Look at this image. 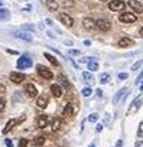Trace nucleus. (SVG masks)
Returning a JSON list of instances; mask_svg holds the SVG:
<instances>
[{
	"mask_svg": "<svg viewBox=\"0 0 143 147\" xmlns=\"http://www.w3.org/2000/svg\"><path fill=\"white\" fill-rule=\"evenodd\" d=\"M100 2H103V3H106V2H108V0H100Z\"/></svg>",
	"mask_w": 143,
	"mask_h": 147,
	"instance_id": "obj_48",
	"label": "nucleus"
},
{
	"mask_svg": "<svg viewBox=\"0 0 143 147\" xmlns=\"http://www.w3.org/2000/svg\"><path fill=\"white\" fill-rule=\"evenodd\" d=\"M91 94H93L91 88H88V87H87V88H84V90H83V95H84V97H90Z\"/></svg>",
	"mask_w": 143,
	"mask_h": 147,
	"instance_id": "obj_30",
	"label": "nucleus"
},
{
	"mask_svg": "<svg viewBox=\"0 0 143 147\" xmlns=\"http://www.w3.org/2000/svg\"><path fill=\"white\" fill-rule=\"evenodd\" d=\"M45 58H46V59H48V61H49L52 65H55V66H58V65H59V62L56 61V58H54L51 53H48V52H46V53H45Z\"/></svg>",
	"mask_w": 143,
	"mask_h": 147,
	"instance_id": "obj_23",
	"label": "nucleus"
},
{
	"mask_svg": "<svg viewBox=\"0 0 143 147\" xmlns=\"http://www.w3.org/2000/svg\"><path fill=\"white\" fill-rule=\"evenodd\" d=\"M142 80H143V71H142V72H140V75H139V77H137V80H136V84H137V82H140V81H142Z\"/></svg>",
	"mask_w": 143,
	"mask_h": 147,
	"instance_id": "obj_37",
	"label": "nucleus"
},
{
	"mask_svg": "<svg viewBox=\"0 0 143 147\" xmlns=\"http://www.w3.org/2000/svg\"><path fill=\"white\" fill-rule=\"evenodd\" d=\"M64 6H66V7H69V6H74V3H73V0H66V2L64 3Z\"/></svg>",
	"mask_w": 143,
	"mask_h": 147,
	"instance_id": "obj_36",
	"label": "nucleus"
},
{
	"mask_svg": "<svg viewBox=\"0 0 143 147\" xmlns=\"http://www.w3.org/2000/svg\"><path fill=\"white\" fill-rule=\"evenodd\" d=\"M98 118H100V117H98L97 113H91V114L88 115V121H90V123H96V121H98Z\"/></svg>",
	"mask_w": 143,
	"mask_h": 147,
	"instance_id": "obj_26",
	"label": "nucleus"
},
{
	"mask_svg": "<svg viewBox=\"0 0 143 147\" xmlns=\"http://www.w3.org/2000/svg\"><path fill=\"white\" fill-rule=\"evenodd\" d=\"M5 143H6V146H7V147H13V143H12V140H10V138H6V140H5Z\"/></svg>",
	"mask_w": 143,
	"mask_h": 147,
	"instance_id": "obj_34",
	"label": "nucleus"
},
{
	"mask_svg": "<svg viewBox=\"0 0 143 147\" xmlns=\"http://www.w3.org/2000/svg\"><path fill=\"white\" fill-rule=\"evenodd\" d=\"M119 20L121 23H133V22L137 20V16L134 13H121L119 16Z\"/></svg>",
	"mask_w": 143,
	"mask_h": 147,
	"instance_id": "obj_4",
	"label": "nucleus"
},
{
	"mask_svg": "<svg viewBox=\"0 0 143 147\" xmlns=\"http://www.w3.org/2000/svg\"><path fill=\"white\" fill-rule=\"evenodd\" d=\"M127 77H129L127 74H119V78H120V80H126Z\"/></svg>",
	"mask_w": 143,
	"mask_h": 147,
	"instance_id": "obj_38",
	"label": "nucleus"
},
{
	"mask_svg": "<svg viewBox=\"0 0 143 147\" xmlns=\"http://www.w3.org/2000/svg\"><path fill=\"white\" fill-rule=\"evenodd\" d=\"M13 36L18 38V39H23V40H26V42H32V36H30L29 33H26V32L18 30V32H13Z\"/></svg>",
	"mask_w": 143,
	"mask_h": 147,
	"instance_id": "obj_12",
	"label": "nucleus"
},
{
	"mask_svg": "<svg viewBox=\"0 0 143 147\" xmlns=\"http://www.w3.org/2000/svg\"><path fill=\"white\" fill-rule=\"evenodd\" d=\"M48 102H49V97H48V94H42V95H39L38 100H36V105H38L39 108H46Z\"/></svg>",
	"mask_w": 143,
	"mask_h": 147,
	"instance_id": "obj_10",
	"label": "nucleus"
},
{
	"mask_svg": "<svg viewBox=\"0 0 143 147\" xmlns=\"http://www.w3.org/2000/svg\"><path fill=\"white\" fill-rule=\"evenodd\" d=\"M25 92L28 94L29 98H35L38 95V90H36V87L33 84H26L25 85Z\"/></svg>",
	"mask_w": 143,
	"mask_h": 147,
	"instance_id": "obj_9",
	"label": "nucleus"
},
{
	"mask_svg": "<svg viewBox=\"0 0 143 147\" xmlns=\"http://www.w3.org/2000/svg\"><path fill=\"white\" fill-rule=\"evenodd\" d=\"M87 65H88V69H90V71H97V69H98V62H97L94 58H88Z\"/></svg>",
	"mask_w": 143,
	"mask_h": 147,
	"instance_id": "obj_20",
	"label": "nucleus"
},
{
	"mask_svg": "<svg viewBox=\"0 0 143 147\" xmlns=\"http://www.w3.org/2000/svg\"><path fill=\"white\" fill-rule=\"evenodd\" d=\"M23 29H29V30H33V26H29V25H26V26H23Z\"/></svg>",
	"mask_w": 143,
	"mask_h": 147,
	"instance_id": "obj_42",
	"label": "nucleus"
},
{
	"mask_svg": "<svg viewBox=\"0 0 143 147\" xmlns=\"http://www.w3.org/2000/svg\"><path fill=\"white\" fill-rule=\"evenodd\" d=\"M61 125H62V121H61L59 118H55V120L52 121V130H54V131H58V130L61 128Z\"/></svg>",
	"mask_w": 143,
	"mask_h": 147,
	"instance_id": "obj_22",
	"label": "nucleus"
},
{
	"mask_svg": "<svg viewBox=\"0 0 143 147\" xmlns=\"http://www.w3.org/2000/svg\"><path fill=\"white\" fill-rule=\"evenodd\" d=\"M127 5L131 7V10H133L134 13H142V12H143V5H142L140 2H137V0H129Z\"/></svg>",
	"mask_w": 143,
	"mask_h": 147,
	"instance_id": "obj_7",
	"label": "nucleus"
},
{
	"mask_svg": "<svg viewBox=\"0 0 143 147\" xmlns=\"http://www.w3.org/2000/svg\"><path fill=\"white\" fill-rule=\"evenodd\" d=\"M108 80H110L108 74H101V75H100V82H101V84H107Z\"/></svg>",
	"mask_w": 143,
	"mask_h": 147,
	"instance_id": "obj_27",
	"label": "nucleus"
},
{
	"mask_svg": "<svg viewBox=\"0 0 143 147\" xmlns=\"http://www.w3.org/2000/svg\"><path fill=\"white\" fill-rule=\"evenodd\" d=\"M96 26H97L100 30H103V32H107V30L111 28V23H110L108 20H106V19H98V20L96 22Z\"/></svg>",
	"mask_w": 143,
	"mask_h": 147,
	"instance_id": "obj_8",
	"label": "nucleus"
},
{
	"mask_svg": "<svg viewBox=\"0 0 143 147\" xmlns=\"http://www.w3.org/2000/svg\"><path fill=\"white\" fill-rule=\"evenodd\" d=\"M133 45V40L130 39V38H127V36H123L120 40H119V46L120 48H129V46H131Z\"/></svg>",
	"mask_w": 143,
	"mask_h": 147,
	"instance_id": "obj_16",
	"label": "nucleus"
},
{
	"mask_svg": "<svg viewBox=\"0 0 143 147\" xmlns=\"http://www.w3.org/2000/svg\"><path fill=\"white\" fill-rule=\"evenodd\" d=\"M10 81L15 82V84H22L25 81V75L20 72H12L10 74Z\"/></svg>",
	"mask_w": 143,
	"mask_h": 147,
	"instance_id": "obj_11",
	"label": "nucleus"
},
{
	"mask_svg": "<svg viewBox=\"0 0 143 147\" xmlns=\"http://www.w3.org/2000/svg\"><path fill=\"white\" fill-rule=\"evenodd\" d=\"M51 92H52V95H54L55 98H59V97L62 95V88H61L58 84H52V85H51Z\"/></svg>",
	"mask_w": 143,
	"mask_h": 147,
	"instance_id": "obj_14",
	"label": "nucleus"
},
{
	"mask_svg": "<svg viewBox=\"0 0 143 147\" xmlns=\"http://www.w3.org/2000/svg\"><path fill=\"white\" fill-rule=\"evenodd\" d=\"M121 146H123V141H121V140H119V141H117V144H116V147H121Z\"/></svg>",
	"mask_w": 143,
	"mask_h": 147,
	"instance_id": "obj_43",
	"label": "nucleus"
},
{
	"mask_svg": "<svg viewBox=\"0 0 143 147\" xmlns=\"http://www.w3.org/2000/svg\"><path fill=\"white\" fill-rule=\"evenodd\" d=\"M42 144H45V137L43 136H39L33 140V146H42Z\"/></svg>",
	"mask_w": 143,
	"mask_h": 147,
	"instance_id": "obj_25",
	"label": "nucleus"
},
{
	"mask_svg": "<svg viewBox=\"0 0 143 147\" xmlns=\"http://www.w3.org/2000/svg\"><path fill=\"white\" fill-rule=\"evenodd\" d=\"M136 147H143V140H139V141L136 143Z\"/></svg>",
	"mask_w": 143,
	"mask_h": 147,
	"instance_id": "obj_40",
	"label": "nucleus"
},
{
	"mask_svg": "<svg viewBox=\"0 0 143 147\" xmlns=\"http://www.w3.org/2000/svg\"><path fill=\"white\" fill-rule=\"evenodd\" d=\"M46 7H48L51 12H56L58 7H59V5H58L56 0H46Z\"/></svg>",
	"mask_w": 143,
	"mask_h": 147,
	"instance_id": "obj_19",
	"label": "nucleus"
},
{
	"mask_svg": "<svg viewBox=\"0 0 143 147\" xmlns=\"http://www.w3.org/2000/svg\"><path fill=\"white\" fill-rule=\"evenodd\" d=\"M5 107H6V100L3 97H0V113L5 111Z\"/></svg>",
	"mask_w": 143,
	"mask_h": 147,
	"instance_id": "obj_29",
	"label": "nucleus"
},
{
	"mask_svg": "<svg viewBox=\"0 0 143 147\" xmlns=\"http://www.w3.org/2000/svg\"><path fill=\"white\" fill-rule=\"evenodd\" d=\"M97 94H98V97H101V95H103V92H101V90H97Z\"/></svg>",
	"mask_w": 143,
	"mask_h": 147,
	"instance_id": "obj_45",
	"label": "nucleus"
},
{
	"mask_svg": "<svg viewBox=\"0 0 143 147\" xmlns=\"http://www.w3.org/2000/svg\"><path fill=\"white\" fill-rule=\"evenodd\" d=\"M108 7H110V10H113V12H120V10H123V9L126 7V3L121 2V0H113V2H110Z\"/></svg>",
	"mask_w": 143,
	"mask_h": 147,
	"instance_id": "obj_5",
	"label": "nucleus"
},
{
	"mask_svg": "<svg viewBox=\"0 0 143 147\" xmlns=\"http://www.w3.org/2000/svg\"><path fill=\"white\" fill-rule=\"evenodd\" d=\"M137 136L139 137H143V123L139 124V130H137Z\"/></svg>",
	"mask_w": 143,
	"mask_h": 147,
	"instance_id": "obj_32",
	"label": "nucleus"
},
{
	"mask_svg": "<svg viewBox=\"0 0 143 147\" xmlns=\"http://www.w3.org/2000/svg\"><path fill=\"white\" fill-rule=\"evenodd\" d=\"M140 91H143V84H140Z\"/></svg>",
	"mask_w": 143,
	"mask_h": 147,
	"instance_id": "obj_47",
	"label": "nucleus"
},
{
	"mask_svg": "<svg viewBox=\"0 0 143 147\" xmlns=\"http://www.w3.org/2000/svg\"><path fill=\"white\" fill-rule=\"evenodd\" d=\"M83 25H84V28H85V29L91 30V29H94V28H96V20H94V19H91V18H85V19L83 20Z\"/></svg>",
	"mask_w": 143,
	"mask_h": 147,
	"instance_id": "obj_15",
	"label": "nucleus"
},
{
	"mask_svg": "<svg viewBox=\"0 0 143 147\" xmlns=\"http://www.w3.org/2000/svg\"><path fill=\"white\" fill-rule=\"evenodd\" d=\"M140 65H142V61H139V62H136V63H134V65L131 66V72H133V71H136V69H137V68H139Z\"/></svg>",
	"mask_w": 143,
	"mask_h": 147,
	"instance_id": "obj_33",
	"label": "nucleus"
},
{
	"mask_svg": "<svg viewBox=\"0 0 143 147\" xmlns=\"http://www.w3.org/2000/svg\"><path fill=\"white\" fill-rule=\"evenodd\" d=\"M83 78H84V81H87V84H93L94 82V80H93L90 72H83Z\"/></svg>",
	"mask_w": 143,
	"mask_h": 147,
	"instance_id": "obj_24",
	"label": "nucleus"
},
{
	"mask_svg": "<svg viewBox=\"0 0 143 147\" xmlns=\"http://www.w3.org/2000/svg\"><path fill=\"white\" fill-rule=\"evenodd\" d=\"M19 147H28V140H26V138H20Z\"/></svg>",
	"mask_w": 143,
	"mask_h": 147,
	"instance_id": "obj_31",
	"label": "nucleus"
},
{
	"mask_svg": "<svg viewBox=\"0 0 143 147\" xmlns=\"http://www.w3.org/2000/svg\"><path fill=\"white\" fill-rule=\"evenodd\" d=\"M46 23H48L49 26H52V20H51V19H46Z\"/></svg>",
	"mask_w": 143,
	"mask_h": 147,
	"instance_id": "obj_44",
	"label": "nucleus"
},
{
	"mask_svg": "<svg viewBox=\"0 0 143 147\" xmlns=\"http://www.w3.org/2000/svg\"><path fill=\"white\" fill-rule=\"evenodd\" d=\"M126 92H127V88H121V90H120V91H119V92L114 95V98H113V102H114V105H117V104H119V101H120V100L124 97V94H126Z\"/></svg>",
	"mask_w": 143,
	"mask_h": 147,
	"instance_id": "obj_18",
	"label": "nucleus"
},
{
	"mask_svg": "<svg viewBox=\"0 0 143 147\" xmlns=\"http://www.w3.org/2000/svg\"><path fill=\"white\" fill-rule=\"evenodd\" d=\"M2 5H3V2H0V6H2Z\"/></svg>",
	"mask_w": 143,
	"mask_h": 147,
	"instance_id": "obj_50",
	"label": "nucleus"
},
{
	"mask_svg": "<svg viewBox=\"0 0 143 147\" xmlns=\"http://www.w3.org/2000/svg\"><path fill=\"white\" fill-rule=\"evenodd\" d=\"M96 130H97V133H100V131L103 130V125H101V124H97V127H96Z\"/></svg>",
	"mask_w": 143,
	"mask_h": 147,
	"instance_id": "obj_39",
	"label": "nucleus"
},
{
	"mask_svg": "<svg viewBox=\"0 0 143 147\" xmlns=\"http://www.w3.org/2000/svg\"><path fill=\"white\" fill-rule=\"evenodd\" d=\"M36 69H38V74H39L42 78H45V80H52V78H54V74L51 72L49 68H46V66H43V65H38Z\"/></svg>",
	"mask_w": 143,
	"mask_h": 147,
	"instance_id": "obj_1",
	"label": "nucleus"
},
{
	"mask_svg": "<svg viewBox=\"0 0 143 147\" xmlns=\"http://www.w3.org/2000/svg\"><path fill=\"white\" fill-rule=\"evenodd\" d=\"M62 114H64V117H71L74 114V105L73 104H66L64 107V110H62Z\"/></svg>",
	"mask_w": 143,
	"mask_h": 147,
	"instance_id": "obj_17",
	"label": "nucleus"
},
{
	"mask_svg": "<svg viewBox=\"0 0 143 147\" xmlns=\"http://www.w3.org/2000/svg\"><path fill=\"white\" fill-rule=\"evenodd\" d=\"M48 123H49V118H48V115H39L38 117V120H36V125L39 127V128H45L46 125H48Z\"/></svg>",
	"mask_w": 143,
	"mask_h": 147,
	"instance_id": "obj_13",
	"label": "nucleus"
},
{
	"mask_svg": "<svg viewBox=\"0 0 143 147\" xmlns=\"http://www.w3.org/2000/svg\"><path fill=\"white\" fill-rule=\"evenodd\" d=\"M59 81L62 82V85L65 87V88H69V81L65 78V77H62V75H59Z\"/></svg>",
	"mask_w": 143,
	"mask_h": 147,
	"instance_id": "obj_28",
	"label": "nucleus"
},
{
	"mask_svg": "<svg viewBox=\"0 0 143 147\" xmlns=\"http://www.w3.org/2000/svg\"><path fill=\"white\" fill-rule=\"evenodd\" d=\"M90 147H94V144H90Z\"/></svg>",
	"mask_w": 143,
	"mask_h": 147,
	"instance_id": "obj_49",
	"label": "nucleus"
},
{
	"mask_svg": "<svg viewBox=\"0 0 143 147\" xmlns=\"http://www.w3.org/2000/svg\"><path fill=\"white\" fill-rule=\"evenodd\" d=\"M23 120H25V115H22L20 118H12V120H9V121H7V124H6V127L3 128V134H7V133H9L15 125H18V124H19V123H22Z\"/></svg>",
	"mask_w": 143,
	"mask_h": 147,
	"instance_id": "obj_3",
	"label": "nucleus"
},
{
	"mask_svg": "<svg viewBox=\"0 0 143 147\" xmlns=\"http://www.w3.org/2000/svg\"><path fill=\"white\" fill-rule=\"evenodd\" d=\"M139 33H140V35L143 36V28H140V30H139Z\"/></svg>",
	"mask_w": 143,
	"mask_h": 147,
	"instance_id": "obj_46",
	"label": "nucleus"
},
{
	"mask_svg": "<svg viewBox=\"0 0 143 147\" xmlns=\"http://www.w3.org/2000/svg\"><path fill=\"white\" fill-rule=\"evenodd\" d=\"M30 66H32V59L28 55H23L18 59V68L19 69H26V68H30Z\"/></svg>",
	"mask_w": 143,
	"mask_h": 147,
	"instance_id": "obj_2",
	"label": "nucleus"
},
{
	"mask_svg": "<svg viewBox=\"0 0 143 147\" xmlns=\"http://www.w3.org/2000/svg\"><path fill=\"white\" fill-rule=\"evenodd\" d=\"M10 18V13L7 9H0V20H7Z\"/></svg>",
	"mask_w": 143,
	"mask_h": 147,
	"instance_id": "obj_21",
	"label": "nucleus"
},
{
	"mask_svg": "<svg viewBox=\"0 0 143 147\" xmlns=\"http://www.w3.org/2000/svg\"><path fill=\"white\" fill-rule=\"evenodd\" d=\"M59 20H61L62 25H65L66 28L74 26V19L71 18L69 15H66V13H61V15H59Z\"/></svg>",
	"mask_w": 143,
	"mask_h": 147,
	"instance_id": "obj_6",
	"label": "nucleus"
},
{
	"mask_svg": "<svg viewBox=\"0 0 143 147\" xmlns=\"http://www.w3.org/2000/svg\"><path fill=\"white\" fill-rule=\"evenodd\" d=\"M69 55H80V51H77V49H69Z\"/></svg>",
	"mask_w": 143,
	"mask_h": 147,
	"instance_id": "obj_35",
	"label": "nucleus"
},
{
	"mask_svg": "<svg viewBox=\"0 0 143 147\" xmlns=\"http://www.w3.org/2000/svg\"><path fill=\"white\" fill-rule=\"evenodd\" d=\"M5 91H6V88H5V85H2V84H0V92H2V94H3Z\"/></svg>",
	"mask_w": 143,
	"mask_h": 147,
	"instance_id": "obj_41",
	"label": "nucleus"
}]
</instances>
